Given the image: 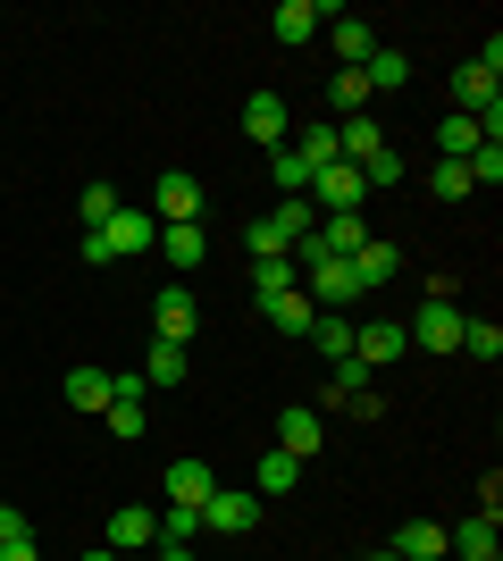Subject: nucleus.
<instances>
[{"label":"nucleus","instance_id":"7","mask_svg":"<svg viewBox=\"0 0 503 561\" xmlns=\"http://www.w3.org/2000/svg\"><path fill=\"white\" fill-rule=\"evenodd\" d=\"M202 528H210V537H252V528H261V494H227L218 486L210 503H202Z\"/></svg>","mask_w":503,"mask_h":561},{"label":"nucleus","instance_id":"41","mask_svg":"<svg viewBox=\"0 0 503 561\" xmlns=\"http://www.w3.org/2000/svg\"><path fill=\"white\" fill-rule=\"evenodd\" d=\"M126 561H151V553H126Z\"/></svg>","mask_w":503,"mask_h":561},{"label":"nucleus","instance_id":"19","mask_svg":"<svg viewBox=\"0 0 503 561\" xmlns=\"http://www.w3.org/2000/svg\"><path fill=\"white\" fill-rule=\"evenodd\" d=\"M261 319H268L277 335H311V319H319V310H311V294L294 285V294H261Z\"/></svg>","mask_w":503,"mask_h":561},{"label":"nucleus","instance_id":"23","mask_svg":"<svg viewBox=\"0 0 503 561\" xmlns=\"http://www.w3.org/2000/svg\"><path fill=\"white\" fill-rule=\"evenodd\" d=\"M68 402L84 411V420H101V411H110V369H93V360L68 369Z\"/></svg>","mask_w":503,"mask_h":561},{"label":"nucleus","instance_id":"21","mask_svg":"<svg viewBox=\"0 0 503 561\" xmlns=\"http://www.w3.org/2000/svg\"><path fill=\"white\" fill-rule=\"evenodd\" d=\"M160 252L176 260V268H202V260H210V227H202V218H185V227H160Z\"/></svg>","mask_w":503,"mask_h":561},{"label":"nucleus","instance_id":"6","mask_svg":"<svg viewBox=\"0 0 503 561\" xmlns=\"http://www.w3.org/2000/svg\"><path fill=\"white\" fill-rule=\"evenodd\" d=\"M101 545H110V553H151V545H160V512H151V503H118Z\"/></svg>","mask_w":503,"mask_h":561},{"label":"nucleus","instance_id":"34","mask_svg":"<svg viewBox=\"0 0 503 561\" xmlns=\"http://www.w3.org/2000/svg\"><path fill=\"white\" fill-rule=\"evenodd\" d=\"M461 352H470V360H495V352H503V328H495V319H461Z\"/></svg>","mask_w":503,"mask_h":561},{"label":"nucleus","instance_id":"22","mask_svg":"<svg viewBox=\"0 0 503 561\" xmlns=\"http://www.w3.org/2000/svg\"><path fill=\"white\" fill-rule=\"evenodd\" d=\"M268 176H277V193H286V202H302V193H311V176H319V168L302 160L294 142H277V151H268Z\"/></svg>","mask_w":503,"mask_h":561},{"label":"nucleus","instance_id":"16","mask_svg":"<svg viewBox=\"0 0 503 561\" xmlns=\"http://www.w3.org/2000/svg\"><path fill=\"white\" fill-rule=\"evenodd\" d=\"M386 151V135H378V117L361 110V117H335V160H353V168H369Z\"/></svg>","mask_w":503,"mask_h":561},{"label":"nucleus","instance_id":"17","mask_svg":"<svg viewBox=\"0 0 503 561\" xmlns=\"http://www.w3.org/2000/svg\"><path fill=\"white\" fill-rule=\"evenodd\" d=\"M243 135L277 151V142H286V93H252L243 101Z\"/></svg>","mask_w":503,"mask_h":561},{"label":"nucleus","instance_id":"14","mask_svg":"<svg viewBox=\"0 0 503 561\" xmlns=\"http://www.w3.org/2000/svg\"><path fill=\"white\" fill-rule=\"evenodd\" d=\"M328 18H335V0H277V43H311V34H328Z\"/></svg>","mask_w":503,"mask_h":561},{"label":"nucleus","instance_id":"18","mask_svg":"<svg viewBox=\"0 0 503 561\" xmlns=\"http://www.w3.org/2000/svg\"><path fill=\"white\" fill-rule=\"evenodd\" d=\"M302 277H311V294H319V302H328V310L361 302V285H353V260H311Z\"/></svg>","mask_w":503,"mask_h":561},{"label":"nucleus","instance_id":"38","mask_svg":"<svg viewBox=\"0 0 503 561\" xmlns=\"http://www.w3.org/2000/svg\"><path fill=\"white\" fill-rule=\"evenodd\" d=\"M18 537H34V528H25V512H9V503H0V545H18Z\"/></svg>","mask_w":503,"mask_h":561},{"label":"nucleus","instance_id":"1","mask_svg":"<svg viewBox=\"0 0 503 561\" xmlns=\"http://www.w3.org/2000/svg\"><path fill=\"white\" fill-rule=\"evenodd\" d=\"M311 227H319V210H311V202H277L268 218H252V227H243V252H252V260H286V252H294V243H302Z\"/></svg>","mask_w":503,"mask_h":561},{"label":"nucleus","instance_id":"30","mask_svg":"<svg viewBox=\"0 0 503 561\" xmlns=\"http://www.w3.org/2000/svg\"><path fill=\"white\" fill-rule=\"evenodd\" d=\"M361 76H369V93H403V84H411V59H403V50H386V43H378V59H369Z\"/></svg>","mask_w":503,"mask_h":561},{"label":"nucleus","instance_id":"29","mask_svg":"<svg viewBox=\"0 0 503 561\" xmlns=\"http://www.w3.org/2000/svg\"><path fill=\"white\" fill-rule=\"evenodd\" d=\"M328 101H335V117H361V110H369V101H378V93H369V76H361V68H335Z\"/></svg>","mask_w":503,"mask_h":561},{"label":"nucleus","instance_id":"4","mask_svg":"<svg viewBox=\"0 0 503 561\" xmlns=\"http://www.w3.org/2000/svg\"><path fill=\"white\" fill-rule=\"evenodd\" d=\"M151 218H160V227L202 218V176H193V168H160V176H151Z\"/></svg>","mask_w":503,"mask_h":561},{"label":"nucleus","instance_id":"3","mask_svg":"<svg viewBox=\"0 0 503 561\" xmlns=\"http://www.w3.org/2000/svg\"><path fill=\"white\" fill-rule=\"evenodd\" d=\"M302 202H311L319 218H344V210H361V202H369V185H361L353 160H328V168L311 176V193H302Z\"/></svg>","mask_w":503,"mask_h":561},{"label":"nucleus","instance_id":"12","mask_svg":"<svg viewBox=\"0 0 503 561\" xmlns=\"http://www.w3.org/2000/svg\"><path fill=\"white\" fill-rule=\"evenodd\" d=\"M411 352V335L395 328V319H369V328H353V360L361 369H386V360H403Z\"/></svg>","mask_w":503,"mask_h":561},{"label":"nucleus","instance_id":"11","mask_svg":"<svg viewBox=\"0 0 503 561\" xmlns=\"http://www.w3.org/2000/svg\"><path fill=\"white\" fill-rule=\"evenodd\" d=\"M101 243H110V260H135V252L160 243V218H151V210H118L110 227H101Z\"/></svg>","mask_w":503,"mask_h":561},{"label":"nucleus","instance_id":"13","mask_svg":"<svg viewBox=\"0 0 503 561\" xmlns=\"http://www.w3.org/2000/svg\"><path fill=\"white\" fill-rule=\"evenodd\" d=\"M328 43H335L344 68H369V59H378V25H361L353 9H335V18H328Z\"/></svg>","mask_w":503,"mask_h":561},{"label":"nucleus","instance_id":"20","mask_svg":"<svg viewBox=\"0 0 503 561\" xmlns=\"http://www.w3.org/2000/svg\"><path fill=\"white\" fill-rule=\"evenodd\" d=\"M319 445H328V427H319V411H286V420H277V453H294V461H311Z\"/></svg>","mask_w":503,"mask_h":561},{"label":"nucleus","instance_id":"27","mask_svg":"<svg viewBox=\"0 0 503 561\" xmlns=\"http://www.w3.org/2000/svg\"><path fill=\"white\" fill-rule=\"evenodd\" d=\"M479 117H461V110H445L436 117V151H445V160H470V151H479Z\"/></svg>","mask_w":503,"mask_h":561},{"label":"nucleus","instance_id":"33","mask_svg":"<svg viewBox=\"0 0 503 561\" xmlns=\"http://www.w3.org/2000/svg\"><path fill=\"white\" fill-rule=\"evenodd\" d=\"M461 168H470V193H479V185L495 193V185H503V142H479V151H470Z\"/></svg>","mask_w":503,"mask_h":561},{"label":"nucleus","instance_id":"2","mask_svg":"<svg viewBox=\"0 0 503 561\" xmlns=\"http://www.w3.org/2000/svg\"><path fill=\"white\" fill-rule=\"evenodd\" d=\"M403 335H411V352H461V302L445 277H428V302H420V319Z\"/></svg>","mask_w":503,"mask_h":561},{"label":"nucleus","instance_id":"31","mask_svg":"<svg viewBox=\"0 0 503 561\" xmlns=\"http://www.w3.org/2000/svg\"><path fill=\"white\" fill-rule=\"evenodd\" d=\"M294 285H302L294 252H286V260H252V294H294Z\"/></svg>","mask_w":503,"mask_h":561},{"label":"nucleus","instance_id":"36","mask_svg":"<svg viewBox=\"0 0 503 561\" xmlns=\"http://www.w3.org/2000/svg\"><path fill=\"white\" fill-rule=\"evenodd\" d=\"M202 537V512H176V503H160V545H193Z\"/></svg>","mask_w":503,"mask_h":561},{"label":"nucleus","instance_id":"40","mask_svg":"<svg viewBox=\"0 0 503 561\" xmlns=\"http://www.w3.org/2000/svg\"><path fill=\"white\" fill-rule=\"evenodd\" d=\"M84 561H126V553H110V545H93V553H84Z\"/></svg>","mask_w":503,"mask_h":561},{"label":"nucleus","instance_id":"39","mask_svg":"<svg viewBox=\"0 0 503 561\" xmlns=\"http://www.w3.org/2000/svg\"><path fill=\"white\" fill-rule=\"evenodd\" d=\"M0 561H43V553H34V537H18V545H0Z\"/></svg>","mask_w":503,"mask_h":561},{"label":"nucleus","instance_id":"5","mask_svg":"<svg viewBox=\"0 0 503 561\" xmlns=\"http://www.w3.org/2000/svg\"><path fill=\"white\" fill-rule=\"evenodd\" d=\"M160 494H168V503H176V512H202V503H210V494H218V469H210V461H193V453H185V461H168Z\"/></svg>","mask_w":503,"mask_h":561},{"label":"nucleus","instance_id":"32","mask_svg":"<svg viewBox=\"0 0 503 561\" xmlns=\"http://www.w3.org/2000/svg\"><path fill=\"white\" fill-rule=\"evenodd\" d=\"M126 210V202H118V193H110V185H84V202H76V218H84V234H101V227H110V218H118Z\"/></svg>","mask_w":503,"mask_h":561},{"label":"nucleus","instance_id":"8","mask_svg":"<svg viewBox=\"0 0 503 561\" xmlns=\"http://www.w3.org/2000/svg\"><path fill=\"white\" fill-rule=\"evenodd\" d=\"M144 394H151L144 377H110V411H101V427L135 445V436H144V427H151V420H144Z\"/></svg>","mask_w":503,"mask_h":561},{"label":"nucleus","instance_id":"28","mask_svg":"<svg viewBox=\"0 0 503 561\" xmlns=\"http://www.w3.org/2000/svg\"><path fill=\"white\" fill-rule=\"evenodd\" d=\"M311 344L328 352V360H353V319H344V310H319V319H311Z\"/></svg>","mask_w":503,"mask_h":561},{"label":"nucleus","instance_id":"24","mask_svg":"<svg viewBox=\"0 0 503 561\" xmlns=\"http://www.w3.org/2000/svg\"><path fill=\"white\" fill-rule=\"evenodd\" d=\"M185 369H193V352L185 344H160V335H151V360L135 377H144V386H185Z\"/></svg>","mask_w":503,"mask_h":561},{"label":"nucleus","instance_id":"25","mask_svg":"<svg viewBox=\"0 0 503 561\" xmlns=\"http://www.w3.org/2000/svg\"><path fill=\"white\" fill-rule=\"evenodd\" d=\"M294 486H302V461L268 445V453H261V469H252V494H294Z\"/></svg>","mask_w":503,"mask_h":561},{"label":"nucleus","instance_id":"26","mask_svg":"<svg viewBox=\"0 0 503 561\" xmlns=\"http://www.w3.org/2000/svg\"><path fill=\"white\" fill-rule=\"evenodd\" d=\"M395 553L403 561H445V528H436V519H403V528H395Z\"/></svg>","mask_w":503,"mask_h":561},{"label":"nucleus","instance_id":"37","mask_svg":"<svg viewBox=\"0 0 503 561\" xmlns=\"http://www.w3.org/2000/svg\"><path fill=\"white\" fill-rule=\"evenodd\" d=\"M403 176H411V160H403V151H395V142H386L378 160L361 168V185H403Z\"/></svg>","mask_w":503,"mask_h":561},{"label":"nucleus","instance_id":"15","mask_svg":"<svg viewBox=\"0 0 503 561\" xmlns=\"http://www.w3.org/2000/svg\"><path fill=\"white\" fill-rule=\"evenodd\" d=\"M445 561H503V545H495V519H461V528H445Z\"/></svg>","mask_w":503,"mask_h":561},{"label":"nucleus","instance_id":"35","mask_svg":"<svg viewBox=\"0 0 503 561\" xmlns=\"http://www.w3.org/2000/svg\"><path fill=\"white\" fill-rule=\"evenodd\" d=\"M428 193H436V202H461V193H470V168H461V160H436L428 168Z\"/></svg>","mask_w":503,"mask_h":561},{"label":"nucleus","instance_id":"9","mask_svg":"<svg viewBox=\"0 0 503 561\" xmlns=\"http://www.w3.org/2000/svg\"><path fill=\"white\" fill-rule=\"evenodd\" d=\"M193 328H202V310H193V294H185V285L151 294V335H160V344H193Z\"/></svg>","mask_w":503,"mask_h":561},{"label":"nucleus","instance_id":"10","mask_svg":"<svg viewBox=\"0 0 503 561\" xmlns=\"http://www.w3.org/2000/svg\"><path fill=\"white\" fill-rule=\"evenodd\" d=\"M395 277H403V252H395L386 234H369V243L353 252V285H361V294H386Z\"/></svg>","mask_w":503,"mask_h":561}]
</instances>
